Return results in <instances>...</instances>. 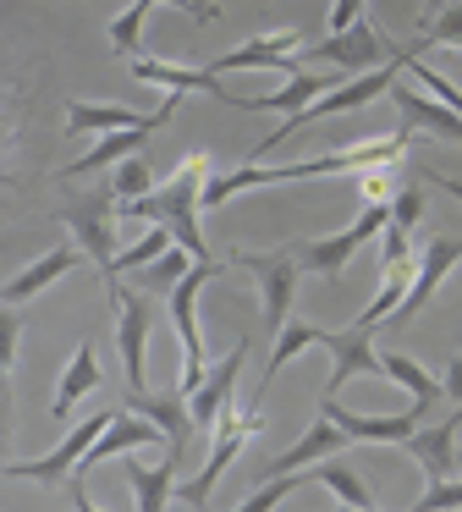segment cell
<instances>
[{"instance_id": "6da1fadb", "label": "cell", "mask_w": 462, "mask_h": 512, "mask_svg": "<svg viewBox=\"0 0 462 512\" xmlns=\"http://www.w3.org/2000/svg\"><path fill=\"white\" fill-rule=\"evenodd\" d=\"M204 182H209V160H204V155H187L182 166H176L171 182H160V188L143 193V199H127V204H121V215H127V221H160V226H171V237L187 248V254H193V259H209L204 226H198Z\"/></svg>"}, {"instance_id": "7a4b0ae2", "label": "cell", "mask_w": 462, "mask_h": 512, "mask_svg": "<svg viewBox=\"0 0 462 512\" xmlns=\"http://www.w3.org/2000/svg\"><path fill=\"white\" fill-rule=\"evenodd\" d=\"M242 270L253 276V287H259V314H264V336H281V325L292 320V298H297V281H303V265H297V254H231Z\"/></svg>"}, {"instance_id": "3957f363", "label": "cell", "mask_w": 462, "mask_h": 512, "mask_svg": "<svg viewBox=\"0 0 462 512\" xmlns=\"http://www.w3.org/2000/svg\"><path fill=\"white\" fill-rule=\"evenodd\" d=\"M215 276H220L215 259H198V265L171 287V303H165V309H171L176 336H182V386L187 391H198V380L209 375V364H204V331H198V292H204Z\"/></svg>"}, {"instance_id": "277c9868", "label": "cell", "mask_w": 462, "mask_h": 512, "mask_svg": "<svg viewBox=\"0 0 462 512\" xmlns=\"http://www.w3.org/2000/svg\"><path fill=\"white\" fill-rule=\"evenodd\" d=\"M385 221H391V204H363V215L347 226V232H330V237H314V243L292 248L297 265L308 270V276H341V270L352 265V254H358L369 237L385 232Z\"/></svg>"}, {"instance_id": "5b68a950", "label": "cell", "mask_w": 462, "mask_h": 512, "mask_svg": "<svg viewBox=\"0 0 462 512\" xmlns=\"http://www.w3.org/2000/svg\"><path fill=\"white\" fill-rule=\"evenodd\" d=\"M259 430H264L259 413H237V408L220 413V424H215V446H209V463L198 468L193 485H176V501H182V507H209V490H215V479L231 468V457L242 452V441H248V435H259Z\"/></svg>"}, {"instance_id": "8992f818", "label": "cell", "mask_w": 462, "mask_h": 512, "mask_svg": "<svg viewBox=\"0 0 462 512\" xmlns=\"http://www.w3.org/2000/svg\"><path fill=\"white\" fill-rule=\"evenodd\" d=\"M149 441H165V430L149 419V413H116V419L105 424V435H99L94 446H88V457L77 463V474H72V507H94L88 501V468H99V463H110V457H121V452H138V446H149Z\"/></svg>"}, {"instance_id": "52a82bcc", "label": "cell", "mask_w": 462, "mask_h": 512, "mask_svg": "<svg viewBox=\"0 0 462 512\" xmlns=\"http://www.w3.org/2000/svg\"><path fill=\"white\" fill-rule=\"evenodd\" d=\"M396 50L402 45H385L380 28L358 17L352 28L330 34L325 45H308V56L325 61V67H336V72H347V78H358V72H374V67H385V61H396Z\"/></svg>"}, {"instance_id": "ba28073f", "label": "cell", "mask_w": 462, "mask_h": 512, "mask_svg": "<svg viewBox=\"0 0 462 512\" xmlns=\"http://www.w3.org/2000/svg\"><path fill=\"white\" fill-rule=\"evenodd\" d=\"M110 199H116V193H83V199L61 204V221L72 226L77 248L99 265V276H110V265H116V221H110Z\"/></svg>"}, {"instance_id": "9c48e42d", "label": "cell", "mask_w": 462, "mask_h": 512, "mask_svg": "<svg viewBox=\"0 0 462 512\" xmlns=\"http://www.w3.org/2000/svg\"><path fill=\"white\" fill-rule=\"evenodd\" d=\"M116 419V413H94V419H83L72 435H66L55 452H44V457H33V463H6V479H44V485H61V479H72L77 474V463L88 457V446L105 435V424Z\"/></svg>"}, {"instance_id": "30bf717a", "label": "cell", "mask_w": 462, "mask_h": 512, "mask_svg": "<svg viewBox=\"0 0 462 512\" xmlns=\"http://www.w3.org/2000/svg\"><path fill=\"white\" fill-rule=\"evenodd\" d=\"M319 413H325V419H336L341 430L352 435V441H374V446H402L407 435L418 430V424H424V402H413V408L407 413H352V408H341L336 397H319Z\"/></svg>"}, {"instance_id": "8fae6325", "label": "cell", "mask_w": 462, "mask_h": 512, "mask_svg": "<svg viewBox=\"0 0 462 512\" xmlns=\"http://www.w3.org/2000/svg\"><path fill=\"white\" fill-rule=\"evenodd\" d=\"M116 347H121V369H127V386L143 391V347H149V325H154V303L149 292H127L121 287L116 298Z\"/></svg>"}, {"instance_id": "7c38bea8", "label": "cell", "mask_w": 462, "mask_h": 512, "mask_svg": "<svg viewBox=\"0 0 462 512\" xmlns=\"http://www.w3.org/2000/svg\"><path fill=\"white\" fill-rule=\"evenodd\" d=\"M176 100H182V94H171V100H165L160 111H149V116H143L138 127H121V133H105V138H99V144L88 149L83 160H72V166H61V177H88V171L121 166V160H127V155H138V149H143V138H149L154 127H165V122H171V116H176Z\"/></svg>"}, {"instance_id": "4fadbf2b", "label": "cell", "mask_w": 462, "mask_h": 512, "mask_svg": "<svg viewBox=\"0 0 462 512\" xmlns=\"http://www.w3.org/2000/svg\"><path fill=\"white\" fill-rule=\"evenodd\" d=\"M462 265V237H435V243L418 254V265H413V287H407V298L396 303V314H391V325H407L418 309H424L429 298H435V287L451 276V270Z\"/></svg>"}, {"instance_id": "5bb4252c", "label": "cell", "mask_w": 462, "mask_h": 512, "mask_svg": "<svg viewBox=\"0 0 462 512\" xmlns=\"http://www.w3.org/2000/svg\"><path fill=\"white\" fill-rule=\"evenodd\" d=\"M325 353H330L325 397H336V391L347 386V380H358V375H385L380 353H374V342H369V325H358V320H352L347 331H330L325 336Z\"/></svg>"}, {"instance_id": "9a60e30c", "label": "cell", "mask_w": 462, "mask_h": 512, "mask_svg": "<svg viewBox=\"0 0 462 512\" xmlns=\"http://www.w3.org/2000/svg\"><path fill=\"white\" fill-rule=\"evenodd\" d=\"M242 358H248V342H237L215 369H209L204 380H198V391H187V397H193V424H198V435L215 430L226 408H237V375H242Z\"/></svg>"}, {"instance_id": "2e32d148", "label": "cell", "mask_w": 462, "mask_h": 512, "mask_svg": "<svg viewBox=\"0 0 462 512\" xmlns=\"http://www.w3.org/2000/svg\"><path fill=\"white\" fill-rule=\"evenodd\" d=\"M127 408H132V413H149V419L165 430V446H176V452H187V441L198 435L187 386H171V391H149V386H143V391H127Z\"/></svg>"}, {"instance_id": "e0dca14e", "label": "cell", "mask_w": 462, "mask_h": 512, "mask_svg": "<svg viewBox=\"0 0 462 512\" xmlns=\"http://www.w3.org/2000/svg\"><path fill=\"white\" fill-rule=\"evenodd\" d=\"M297 50H303V39L286 28V34H259V39H248V45H237V50H226L220 61H209V72H253V67H275V72H286V78H297Z\"/></svg>"}, {"instance_id": "ac0fdd59", "label": "cell", "mask_w": 462, "mask_h": 512, "mask_svg": "<svg viewBox=\"0 0 462 512\" xmlns=\"http://www.w3.org/2000/svg\"><path fill=\"white\" fill-rule=\"evenodd\" d=\"M341 72L330 67V72H297V78H286V89H275V94H231L226 89V105H237V111H281V116H297L303 105H314L319 94H330V89H341Z\"/></svg>"}, {"instance_id": "d6986e66", "label": "cell", "mask_w": 462, "mask_h": 512, "mask_svg": "<svg viewBox=\"0 0 462 512\" xmlns=\"http://www.w3.org/2000/svg\"><path fill=\"white\" fill-rule=\"evenodd\" d=\"M391 105H396V116H402L407 133H429V138H451V144H462V116L451 111V105H440V100H424V94L407 89L402 78L391 83Z\"/></svg>"}, {"instance_id": "ffe728a7", "label": "cell", "mask_w": 462, "mask_h": 512, "mask_svg": "<svg viewBox=\"0 0 462 512\" xmlns=\"http://www.w3.org/2000/svg\"><path fill=\"white\" fill-rule=\"evenodd\" d=\"M341 446H352V435L341 430L336 419H325V413H319V424L303 435V441H292L281 457H270V463H264V479H275V474H297V468H314L319 457H336Z\"/></svg>"}, {"instance_id": "44dd1931", "label": "cell", "mask_w": 462, "mask_h": 512, "mask_svg": "<svg viewBox=\"0 0 462 512\" xmlns=\"http://www.w3.org/2000/svg\"><path fill=\"white\" fill-rule=\"evenodd\" d=\"M176 463H182V452L176 446H165L160 463H127V485H132V507L138 512H165L176 501Z\"/></svg>"}, {"instance_id": "7402d4cb", "label": "cell", "mask_w": 462, "mask_h": 512, "mask_svg": "<svg viewBox=\"0 0 462 512\" xmlns=\"http://www.w3.org/2000/svg\"><path fill=\"white\" fill-rule=\"evenodd\" d=\"M132 78L138 83H154V89H171V94H215V100H226V89H220V78L209 67H176V61H149L138 56L132 61Z\"/></svg>"}, {"instance_id": "603a6c76", "label": "cell", "mask_w": 462, "mask_h": 512, "mask_svg": "<svg viewBox=\"0 0 462 512\" xmlns=\"http://www.w3.org/2000/svg\"><path fill=\"white\" fill-rule=\"evenodd\" d=\"M451 435H457V424L451 419H440V424H418L413 435H407V452L418 457V468H424V479L435 485V479H451V468H457V446H451Z\"/></svg>"}, {"instance_id": "cb8c5ba5", "label": "cell", "mask_w": 462, "mask_h": 512, "mask_svg": "<svg viewBox=\"0 0 462 512\" xmlns=\"http://www.w3.org/2000/svg\"><path fill=\"white\" fill-rule=\"evenodd\" d=\"M72 265H77V243H61V248H50L44 259H33V265L22 270V276H11V281H6V309H22V303H28L33 292L55 287V281H61Z\"/></svg>"}, {"instance_id": "d4e9b609", "label": "cell", "mask_w": 462, "mask_h": 512, "mask_svg": "<svg viewBox=\"0 0 462 512\" xmlns=\"http://www.w3.org/2000/svg\"><path fill=\"white\" fill-rule=\"evenodd\" d=\"M94 386H99V358H94V342H77L72 364H66V369H61V380H55L50 419H66V413H72V408H77V402H83Z\"/></svg>"}, {"instance_id": "484cf974", "label": "cell", "mask_w": 462, "mask_h": 512, "mask_svg": "<svg viewBox=\"0 0 462 512\" xmlns=\"http://www.w3.org/2000/svg\"><path fill=\"white\" fill-rule=\"evenodd\" d=\"M325 325H308V320H286L281 325V336H275V347H270V364H264V380H259V397L270 391V380L281 375L286 364H292L297 353H308V347H325Z\"/></svg>"}, {"instance_id": "4316f807", "label": "cell", "mask_w": 462, "mask_h": 512, "mask_svg": "<svg viewBox=\"0 0 462 512\" xmlns=\"http://www.w3.org/2000/svg\"><path fill=\"white\" fill-rule=\"evenodd\" d=\"M143 116L127 111V105H88V100H72L66 105V133L72 138H88V133H121V127H138Z\"/></svg>"}, {"instance_id": "83f0119b", "label": "cell", "mask_w": 462, "mask_h": 512, "mask_svg": "<svg viewBox=\"0 0 462 512\" xmlns=\"http://www.w3.org/2000/svg\"><path fill=\"white\" fill-rule=\"evenodd\" d=\"M413 50L418 56H424V50H462V0H435V6H429Z\"/></svg>"}, {"instance_id": "f1b7e54d", "label": "cell", "mask_w": 462, "mask_h": 512, "mask_svg": "<svg viewBox=\"0 0 462 512\" xmlns=\"http://www.w3.org/2000/svg\"><path fill=\"white\" fill-rule=\"evenodd\" d=\"M171 243H176V237H171V226H160V221H154V232H143L132 248H121V254H116V265H110V276H105V292L116 298V292H121V276H127V270L154 265V259H160Z\"/></svg>"}, {"instance_id": "f546056e", "label": "cell", "mask_w": 462, "mask_h": 512, "mask_svg": "<svg viewBox=\"0 0 462 512\" xmlns=\"http://www.w3.org/2000/svg\"><path fill=\"white\" fill-rule=\"evenodd\" d=\"M380 364H385V380H396V386H402L413 402H424V408H435V397H446V386H440V380L429 375L418 358H407V353H380Z\"/></svg>"}, {"instance_id": "4dcf8cb0", "label": "cell", "mask_w": 462, "mask_h": 512, "mask_svg": "<svg viewBox=\"0 0 462 512\" xmlns=\"http://www.w3.org/2000/svg\"><path fill=\"white\" fill-rule=\"evenodd\" d=\"M314 485H325L336 501H347V507H358V512H374V490L363 485L347 463H336V457H319L314 463Z\"/></svg>"}, {"instance_id": "1f68e13d", "label": "cell", "mask_w": 462, "mask_h": 512, "mask_svg": "<svg viewBox=\"0 0 462 512\" xmlns=\"http://www.w3.org/2000/svg\"><path fill=\"white\" fill-rule=\"evenodd\" d=\"M193 265H198V259L187 254L182 243H171V248H165L160 259H154V265L132 270V276H138V287H143V292H165V298H171V287H176V281H182V276H187V270H193Z\"/></svg>"}, {"instance_id": "d6a6232c", "label": "cell", "mask_w": 462, "mask_h": 512, "mask_svg": "<svg viewBox=\"0 0 462 512\" xmlns=\"http://www.w3.org/2000/svg\"><path fill=\"white\" fill-rule=\"evenodd\" d=\"M154 6H160V0H132L121 17H110V50H116V56L138 61V50H143V17H149Z\"/></svg>"}, {"instance_id": "836d02e7", "label": "cell", "mask_w": 462, "mask_h": 512, "mask_svg": "<svg viewBox=\"0 0 462 512\" xmlns=\"http://www.w3.org/2000/svg\"><path fill=\"white\" fill-rule=\"evenodd\" d=\"M110 193H116V204H127V199H143V193H154V171L143 166L138 155H127L116 166V177H110Z\"/></svg>"}, {"instance_id": "e575fe53", "label": "cell", "mask_w": 462, "mask_h": 512, "mask_svg": "<svg viewBox=\"0 0 462 512\" xmlns=\"http://www.w3.org/2000/svg\"><path fill=\"white\" fill-rule=\"evenodd\" d=\"M407 78H418V83H424V89L440 100V105H451V111L462 116V89H457L451 78H440L435 67H424V56H418V50H407Z\"/></svg>"}, {"instance_id": "d590c367", "label": "cell", "mask_w": 462, "mask_h": 512, "mask_svg": "<svg viewBox=\"0 0 462 512\" xmlns=\"http://www.w3.org/2000/svg\"><path fill=\"white\" fill-rule=\"evenodd\" d=\"M308 479H314V474H303V468H297V474H275L270 485H264V490H253V496L242 501V507H248V512H270V507H281V501L292 496L297 485H308Z\"/></svg>"}, {"instance_id": "8d00e7d4", "label": "cell", "mask_w": 462, "mask_h": 512, "mask_svg": "<svg viewBox=\"0 0 462 512\" xmlns=\"http://www.w3.org/2000/svg\"><path fill=\"white\" fill-rule=\"evenodd\" d=\"M358 188H363V204H391L396 199V166L358 171Z\"/></svg>"}, {"instance_id": "74e56055", "label": "cell", "mask_w": 462, "mask_h": 512, "mask_svg": "<svg viewBox=\"0 0 462 512\" xmlns=\"http://www.w3.org/2000/svg\"><path fill=\"white\" fill-rule=\"evenodd\" d=\"M424 221V188H402L391 199V226H402V232H413V226Z\"/></svg>"}, {"instance_id": "f35d334b", "label": "cell", "mask_w": 462, "mask_h": 512, "mask_svg": "<svg viewBox=\"0 0 462 512\" xmlns=\"http://www.w3.org/2000/svg\"><path fill=\"white\" fill-rule=\"evenodd\" d=\"M446 507H462V485H451V479H435V485L418 496V512H446Z\"/></svg>"}, {"instance_id": "ab89813d", "label": "cell", "mask_w": 462, "mask_h": 512, "mask_svg": "<svg viewBox=\"0 0 462 512\" xmlns=\"http://www.w3.org/2000/svg\"><path fill=\"white\" fill-rule=\"evenodd\" d=\"M440 386H446V397H451V402H462V347L446 358V380H440Z\"/></svg>"}, {"instance_id": "60d3db41", "label": "cell", "mask_w": 462, "mask_h": 512, "mask_svg": "<svg viewBox=\"0 0 462 512\" xmlns=\"http://www.w3.org/2000/svg\"><path fill=\"white\" fill-rule=\"evenodd\" d=\"M17 342H22V325H17V314H6V369L17 364Z\"/></svg>"}, {"instance_id": "b9f144b4", "label": "cell", "mask_w": 462, "mask_h": 512, "mask_svg": "<svg viewBox=\"0 0 462 512\" xmlns=\"http://www.w3.org/2000/svg\"><path fill=\"white\" fill-rule=\"evenodd\" d=\"M424 177H429V182H435V188H440V193H451V199H462V182H457V177H435V171H424Z\"/></svg>"}, {"instance_id": "7bdbcfd3", "label": "cell", "mask_w": 462, "mask_h": 512, "mask_svg": "<svg viewBox=\"0 0 462 512\" xmlns=\"http://www.w3.org/2000/svg\"><path fill=\"white\" fill-rule=\"evenodd\" d=\"M451 424H457V430H462V402H457V408H451Z\"/></svg>"}, {"instance_id": "ee69618b", "label": "cell", "mask_w": 462, "mask_h": 512, "mask_svg": "<svg viewBox=\"0 0 462 512\" xmlns=\"http://www.w3.org/2000/svg\"><path fill=\"white\" fill-rule=\"evenodd\" d=\"M457 463H462V452H457Z\"/></svg>"}]
</instances>
